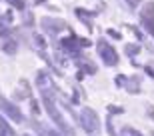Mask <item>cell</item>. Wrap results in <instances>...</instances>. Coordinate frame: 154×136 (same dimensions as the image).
Returning a JSON list of instances; mask_svg holds the SVG:
<instances>
[{
  "mask_svg": "<svg viewBox=\"0 0 154 136\" xmlns=\"http://www.w3.org/2000/svg\"><path fill=\"white\" fill-rule=\"evenodd\" d=\"M42 92V104H44L46 112L50 114V118L54 120V124L60 128V132H68V134H72V128H70V124L64 120V116L60 114V110H58L56 106V100H54V90H40Z\"/></svg>",
  "mask_w": 154,
  "mask_h": 136,
  "instance_id": "6da1fadb",
  "label": "cell"
},
{
  "mask_svg": "<svg viewBox=\"0 0 154 136\" xmlns=\"http://www.w3.org/2000/svg\"><path fill=\"white\" fill-rule=\"evenodd\" d=\"M80 124L88 134H96L100 130V118L92 108H82L80 110Z\"/></svg>",
  "mask_w": 154,
  "mask_h": 136,
  "instance_id": "7a4b0ae2",
  "label": "cell"
},
{
  "mask_svg": "<svg viewBox=\"0 0 154 136\" xmlns=\"http://www.w3.org/2000/svg\"><path fill=\"white\" fill-rule=\"evenodd\" d=\"M96 46H98V54H100V58H102V62L106 66H116L118 64V54L106 40H98Z\"/></svg>",
  "mask_w": 154,
  "mask_h": 136,
  "instance_id": "3957f363",
  "label": "cell"
},
{
  "mask_svg": "<svg viewBox=\"0 0 154 136\" xmlns=\"http://www.w3.org/2000/svg\"><path fill=\"white\" fill-rule=\"evenodd\" d=\"M140 22L146 28V32L154 36V2H146L140 12Z\"/></svg>",
  "mask_w": 154,
  "mask_h": 136,
  "instance_id": "277c9868",
  "label": "cell"
},
{
  "mask_svg": "<svg viewBox=\"0 0 154 136\" xmlns=\"http://www.w3.org/2000/svg\"><path fill=\"white\" fill-rule=\"evenodd\" d=\"M0 108H2V112L8 116L10 120H14V122H24V116L22 112H20V108L16 106V104H12L10 100H6V98H0Z\"/></svg>",
  "mask_w": 154,
  "mask_h": 136,
  "instance_id": "5b68a950",
  "label": "cell"
},
{
  "mask_svg": "<svg viewBox=\"0 0 154 136\" xmlns=\"http://www.w3.org/2000/svg\"><path fill=\"white\" fill-rule=\"evenodd\" d=\"M42 28L44 30H50V34H56L58 30H62V28H66V24L62 22V20H56V18H44L42 20Z\"/></svg>",
  "mask_w": 154,
  "mask_h": 136,
  "instance_id": "8992f818",
  "label": "cell"
},
{
  "mask_svg": "<svg viewBox=\"0 0 154 136\" xmlns=\"http://www.w3.org/2000/svg\"><path fill=\"white\" fill-rule=\"evenodd\" d=\"M62 46L70 52V54H76L82 44H80V40H76V38H68V40H64V42H62Z\"/></svg>",
  "mask_w": 154,
  "mask_h": 136,
  "instance_id": "52a82bcc",
  "label": "cell"
},
{
  "mask_svg": "<svg viewBox=\"0 0 154 136\" xmlns=\"http://www.w3.org/2000/svg\"><path fill=\"white\" fill-rule=\"evenodd\" d=\"M0 132H2L0 136H14V132L10 130V126L6 124V120L2 118V116H0Z\"/></svg>",
  "mask_w": 154,
  "mask_h": 136,
  "instance_id": "ba28073f",
  "label": "cell"
},
{
  "mask_svg": "<svg viewBox=\"0 0 154 136\" xmlns=\"http://www.w3.org/2000/svg\"><path fill=\"white\" fill-rule=\"evenodd\" d=\"M120 136H142L138 130H134L132 126H124L122 128V132H120Z\"/></svg>",
  "mask_w": 154,
  "mask_h": 136,
  "instance_id": "9c48e42d",
  "label": "cell"
},
{
  "mask_svg": "<svg viewBox=\"0 0 154 136\" xmlns=\"http://www.w3.org/2000/svg\"><path fill=\"white\" fill-rule=\"evenodd\" d=\"M76 14H78L80 20H84V22L88 24V28H90V18H88V16H92L90 12H86V10H82V8H78V10H76Z\"/></svg>",
  "mask_w": 154,
  "mask_h": 136,
  "instance_id": "30bf717a",
  "label": "cell"
},
{
  "mask_svg": "<svg viewBox=\"0 0 154 136\" xmlns=\"http://www.w3.org/2000/svg\"><path fill=\"white\" fill-rule=\"evenodd\" d=\"M138 52H140V46L138 44H126V54L128 56H136Z\"/></svg>",
  "mask_w": 154,
  "mask_h": 136,
  "instance_id": "8fae6325",
  "label": "cell"
},
{
  "mask_svg": "<svg viewBox=\"0 0 154 136\" xmlns=\"http://www.w3.org/2000/svg\"><path fill=\"white\" fill-rule=\"evenodd\" d=\"M6 2H10L14 8H18V10H24V6H26V0H6Z\"/></svg>",
  "mask_w": 154,
  "mask_h": 136,
  "instance_id": "7c38bea8",
  "label": "cell"
},
{
  "mask_svg": "<svg viewBox=\"0 0 154 136\" xmlns=\"http://www.w3.org/2000/svg\"><path fill=\"white\" fill-rule=\"evenodd\" d=\"M126 2H128V6H130V8H136V6L140 4L142 0H126Z\"/></svg>",
  "mask_w": 154,
  "mask_h": 136,
  "instance_id": "4fadbf2b",
  "label": "cell"
},
{
  "mask_svg": "<svg viewBox=\"0 0 154 136\" xmlns=\"http://www.w3.org/2000/svg\"><path fill=\"white\" fill-rule=\"evenodd\" d=\"M146 72H148L150 76H154V64H148V66H146Z\"/></svg>",
  "mask_w": 154,
  "mask_h": 136,
  "instance_id": "5bb4252c",
  "label": "cell"
},
{
  "mask_svg": "<svg viewBox=\"0 0 154 136\" xmlns=\"http://www.w3.org/2000/svg\"><path fill=\"white\" fill-rule=\"evenodd\" d=\"M148 112H150V118L154 120V108H152V106H148Z\"/></svg>",
  "mask_w": 154,
  "mask_h": 136,
  "instance_id": "9a60e30c",
  "label": "cell"
},
{
  "mask_svg": "<svg viewBox=\"0 0 154 136\" xmlns=\"http://www.w3.org/2000/svg\"><path fill=\"white\" fill-rule=\"evenodd\" d=\"M48 136H62V134H58L56 130H50V132H48Z\"/></svg>",
  "mask_w": 154,
  "mask_h": 136,
  "instance_id": "2e32d148",
  "label": "cell"
},
{
  "mask_svg": "<svg viewBox=\"0 0 154 136\" xmlns=\"http://www.w3.org/2000/svg\"><path fill=\"white\" fill-rule=\"evenodd\" d=\"M36 2H42V0H36Z\"/></svg>",
  "mask_w": 154,
  "mask_h": 136,
  "instance_id": "e0dca14e",
  "label": "cell"
},
{
  "mask_svg": "<svg viewBox=\"0 0 154 136\" xmlns=\"http://www.w3.org/2000/svg\"><path fill=\"white\" fill-rule=\"evenodd\" d=\"M24 136H28V134H24Z\"/></svg>",
  "mask_w": 154,
  "mask_h": 136,
  "instance_id": "ac0fdd59",
  "label": "cell"
},
{
  "mask_svg": "<svg viewBox=\"0 0 154 136\" xmlns=\"http://www.w3.org/2000/svg\"><path fill=\"white\" fill-rule=\"evenodd\" d=\"M152 136H154V134H152Z\"/></svg>",
  "mask_w": 154,
  "mask_h": 136,
  "instance_id": "d6986e66",
  "label": "cell"
}]
</instances>
